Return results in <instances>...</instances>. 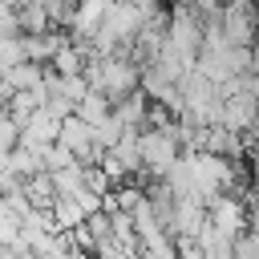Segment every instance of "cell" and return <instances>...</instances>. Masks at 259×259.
<instances>
[{"instance_id": "cell-1", "label": "cell", "mask_w": 259, "mask_h": 259, "mask_svg": "<svg viewBox=\"0 0 259 259\" xmlns=\"http://www.w3.org/2000/svg\"><path fill=\"white\" fill-rule=\"evenodd\" d=\"M81 77H85L89 89H97L101 97L121 101V97L138 93V85H142V65H138L130 53H101V57H89V61H85V73H81Z\"/></svg>"}, {"instance_id": "cell-2", "label": "cell", "mask_w": 259, "mask_h": 259, "mask_svg": "<svg viewBox=\"0 0 259 259\" xmlns=\"http://www.w3.org/2000/svg\"><path fill=\"white\" fill-rule=\"evenodd\" d=\"M182 138H178V117L166 125H142L138 130V166L150 178H166V170L182 158Z\"/></svg>"}, {"instance_id": "cell-3", "label": "cell", "mask_w": 259, "mask_h": 259, "mask_svg": "<svg viewBox=\"0 0 259 259\" xmlns=\"http://www.w3.org/2000/svg\"><path fill=\"white\" fill-rule=\"evenodd\" d=\"M247 219H251V210H247V202L239 194H219V198L206 202V223L214 231H223L227 239H239L247 231Z\"/></svg>"}, {"instance_id": "cell-4", "label": "cell", "mask_w": 259, "mask_h": 259, "mask_svg": "<svg viewBox=\"0 0 259 259\" xmlns=\"http://www.w3.org/2000/svg\"><path fill=\"white\" fill-rule=\"evenodd\" d=\"M16 146H20V121H16L8 109H0V162H4Z\"/></svg>"}]
</instances>
